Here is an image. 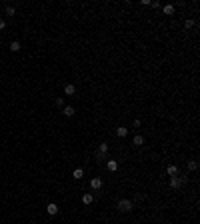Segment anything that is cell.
<instances>
[{
  "mask_svg": "<svg viewBox=\"0 0 200 224\" xmlns=\"http://www.w3.org/2000/svg\"><path fill=\"white\" fill-rule=\"evenodd\" d=\"M62 114L70 118V116H74V108L72 106H64V108H62Z\"/></svg>",
  "mask_w": 200,
  "mask_h": 224,
  "instance_id": "cell-7",
  "label": "cell"
},
{
  "mask_svg": "<svg viewBox=\"0 0 200 224\" xmlns=\"http://www.w3.org/2000/svg\"><path fill=\"white\" fill-rule=\"evenodd\" d=\"M90 188H92V190H100V188H102V178L94 176V178L90 180Z\"/></svg>",
  "mask_w": 200,
  "mask_h": 224,
  "instance_id": "cell-3",
  "label": "cell"
},
{
  "mask_svg": "<svg viewBox=\"0 0 200 224\" xmlns=\"http://www.w3.org/2000/svg\"><path fill=\"white\" fill-rule=\"evenodd\" d=\"M10 50H12V52H18V50H20V42H18V40L10 42Z\"/></svg>",
  "mask_w": 200,
  "mask_h": 224,
  "instance_id": "cell-15",
  "label": "cell"
},
{
  "mask_svg": "<svg viewBox=\"0 0 200 224\" xmlns=\"http://www.w3.org/2000/svg\"><path fill=\"white\" fill-rule=\"evenodd\" d=\"M56 106L64 108V98H62V96H58V98H56Z\"/></svg>",
  "mask_w": 200,
  "mask_h": 224,
  "instance_id": "cell-18",
  "label": "cell"
},
{
  "mask_svg": "<svg viewBox=\"0 0 200 224\" xmlns=\"http://www.w3.org/2000/svg\"><path fill=\"white\" fill-rule=\"evenodd\" d=\"M166 174H168V176H178V166H176V164H170V166L166 168Z\"/></svg>",
  "mask_w": 200,
  "mask_h": 224,
  "instance_id": "cell-6",
  "label": "cell"
},
{
  "mask_svg": "<svg viewBox=\"0 0 200 224\" xmlns=\"http://www.w3.org/2000/svg\"><path fill=\"white\" fill-rule=\"evenodd\" d=\"M118 210H120V212H130V210H132V200H128V198L118 200Z\"/></svg>",
  "mask_w": 200,
  "mask_h": 224,
  "instance_id": "cell-2",
  "label": "cell"
},
{
  "mask_svg": "<svg viewBox=\"0 0 200 224\" xmlns=\"http://www.w3.org/2000/svg\"><path fill=\"white\" fill-rule=\"evenodd\" d=\"M184 182H186V178H182V176H170V182L168 184H170V188L176 190V188H180Z\"/></svg>",
  "mask_w": 200,
  "mask_h": 224,
  "instance_id": "cell-1",
  "label": "cell"
},
{
  "mask_svg": "<svg viewBox=\"0 0 200 224\" xmlns=\"http://www.w3.org/2000/svg\"><path fill=\"white\" fill-rule=\"evenodd\" d=\"M192 26H194V20H186V22H184V28H186V30H190Z\"/></svg>",
  "mask_w": 200,
  "mask_h": 224,
  "instance_id": "cell-17",
  "label": "cell"
},
{
  "mask_svg": "<svg viewBox=\"0 0 200 224\" xmlns=\"http://www.w3.org/2000/svg\"><path fill=\"white\" fill-rule=\"evenodd\" d=\"M196 168H198V162H196V160H188V170H192V172H194Z\"/></svg>",
  "mask_w": 200,
  "mask_h": 224,
  "instance_id": "cell-14",
  "label": "cell"
},
{
  "mask_svg": "<svg viewBox=\"0 0 200 224\" xmlns=\"http://www.w3.org/2000/svg\"><path fill=\"white\" fill-rule=\"evenodd\" d=\"M142 144H144V138L140 136V134H136L134 136V146H142Z\"/></svg>",
  "mask_w": 200,
  "mask_h": 224,
  "instance_id": "cell-12",
  "label": "cell"
},
{
  "mask_svg": "<svg viewBox=\"0 0 200 224\" xmlns=\"http://www.w3.org/2000/svg\"><path fill=\"white\" fill-rule=\"evenodd\" d=\"M162 10H164V14H166V16H170V14H174V6H172V4H166V6H164Z\"/></svg>",
  "mask_w": 200,
  "mask_h": 224,
  "instance_id": "cell-10",
  "label": "cell"
},
{
  "mask_svg": "<svg viewBox=\"0 0 200 224\" xmlns=\"http://www.w3.org/2000/svg\"><path fill=\"white\" fill-rule=\"evenodd\" d=\"M126 134H128V128H124V126H120V128H116V136L124 138Z\"/></svg>",
  "mask_w": 200,
  "mask_h": 224,
  "instance_id": "cell-8",
  "label": "cell"
},
{
  "mask_svg": "<svg viewBox=\"0 0 200 224\" xmlns=\"http://www.w3.org/2000/svg\"><path fill=\"white\" fill-rule=\"evenodd\" d=\"M92 200H94L92 194H84V196H82V202H84V204H92Z\"/></svg>",
  "mask_w": 200,
  "mask_h": 224,
  "instance_id": "cell-13",
  "label": "cell"
},
{
  "mask_svg": "<svg viewBox=\"0 0 200 224\" xmlns=\"http://www.w3.org/2000/svg\"><path fill=\"white\" fill-rule=\"evenodd\" d=\"M64 94H66V96H74V94H76V86H74V84H66V86H64Z\"/></svg>",
  "mask_w": 200,
  "mask_h": 224,
  "instance_id": "cell-5",
  "label": "cell"
},
{
  "mask_svg": "<svg viewBox=\"0 0 200 224\" xmlns=\"http://www.w3.org/2000/svg\"><path fill=\"white\" fill-rule=\"evenodd\" d=\"M72 176H74V178H76V180H80V178L84 176V170H82V168H76V170H74V172H72Z\"/></svg>",
  "mask_w": 200,
  "mask_h": 224,
  "instance_id": "cell-11",
  "label": "cell"
},
{
  "mask_svg": "<svg viewBox=\"0 0 200 224\" xmlns=\"http://www.w3.org/2000/svg\"><path fill=\"white\" fill-rule=\"evenodd\" d=\"M46 212H48L50 216H54V214H58V204H54V202H50V204L46 206Z\"/></svg>",
  "mask_w": 200,
  "mask_h": 224,
  "instance_id": "cell-4",
  "label": "cell"
},
{
  "mask_svg": "<svg viewBox=\"0 0 200 224\" xmlns=\"http://www.w3.org/2000/svg\"><path fill=\"white\" fill-rule=\"evenodd\" d=\"M108 170L110 172H116L118 170V162L116 160H108Z\"/></svg>",
  "mask_w": 200,
  "mask_h": 224,
  "instance_id": "cell-9",
  "label": "cell"
},
{
  "mask_svg": "<svg viewBox=\"0 0 200 224\" xmlns=\"http://www.w3.org/2000/svg\"><path fill=\"white\" fill-rule=\"evenodd\" d=\"M4 26H6V22H4V20L0 18V30H4Z\"/></svg>",
  "mask_w": 200,
  "mask_h": 224,
  "instance_id": "cell-19",
  "label": "cell"
},
{
  "mask_svg": "<svg viewBox=\"0 0 200 224\" xmlns=\"http://www.w3.org/2000/svg\"><path fill=\"white\" fill-rule=\"evenodd\" d=\"M14 14H16L14 6H6V16H14Z\"/></svg>",
  "mask_w": 200,
  "mask_h": 224,
  "instance_id": "cell-16",
  "label": "cell"
}]
</instances>
